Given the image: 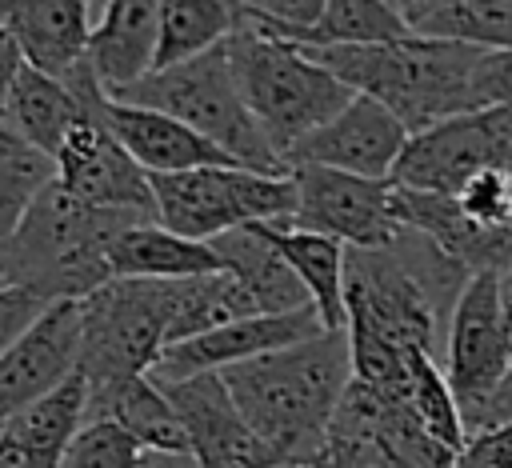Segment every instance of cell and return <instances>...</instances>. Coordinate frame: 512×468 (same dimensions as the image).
I'll return each instance as SVG.
<instances>
[{"label":"cell","instance_id":"obj_1","mask_svg":"<svg viewBox=\"0 0 512 468\" xmlns=\"http://www.w3.org/2000/svg\"><path fill=\"white\" fill-rule=\"evenodd\" d=\"M248 428L288 464L308 468L324 456L328 424L352 384L348 332H320L292 348L220 372Z\"/></svg>","mask_w":512,"mask_h":468},{"label":"cell","instance_id":"obj_2","mask_svg":"<svg viewBox=\"0 0 512 468\" xmlns=\"http://www.w3.org/2000/svg\"><path fill=\"white\" fill-rule=\"evenodd\" d=\"M312 60H320L340 84H348L356 96H368L384 104L404 132H424L440 120L488 108L480 72L488 60V48L456 44V40H432V36H400L388 44H364V48H304Z\"/></svg>","mask_w":512,"mask_h":468},{"label":"cell","instance_id":"obj_3","mask_svg":"<svg viewBox=\"0 0 512 468\" xmlns=\"http://www.w3.org/2000/svg\"><path fill=\"white\" fill-rule=\"evenodd\" d=\"M132 224H144V216L88 208L52 180L28 204L8 240H0L4 284L28 288L44 304L84 300L112 280L108 248Z\"/></svg>","mask_w":512,"mask_h":468},{"label":"cell","instance_id":"obj_4","mask_svg":"<svg viewBox=\"0 0 512 468\" xmlns=\"http://www.w3.org/2000/svg\"><path fill=\"white\" fill-rule=\"evenodd\" d=\"M224 48H228V64H232L236 88L252 120L260 124L264 140L284 164H288V152L308 132L328 124L356 96L300 44H288L264 32L244 16L224 40Z\"/></svg>","mask_w":512,"mask_h":468},{"label":"cell","instance_id":"obj_5","mask_svg":"<svg viewBox=\"0 0 512 468\" xmlns=\"http://www.w3.org/2000/svg\"><path fill=\"white\" fill-rule=\"evenodd\" d=\"M112 100L156 108V112L188 124L192 132H200L216 148H224L236 164L268 172V176H288V164L272 152V144L264 140L260 124L252 120V112L236 88L224 44L212 52H200L184 64L156 68Z\"/></svg>","mask_w":512,"mask_h":468},{"label":"cell","instance_id":"obj_6","mask_svg":"<svg viewBox=\"0 0 512 468\" xmlns=\"http://www.w3.org/2000/svg\"><path fill=\"white\" fill-rule=\"evenodd\" d=\"M180 280H108L80 300V372L88 388L148 376L168 344Z\"/></svg>","mask_w":512,"mask_h":468},{"label":"cell","instance_id":"obj_7","mask_svg":"<svg viewBox=\"0 0 512 468\" xmlns=\"http://www.w3.org/2000/svg\"><path fill=\"white\" fill-rule=\"evenodd\" d=\"M156 224L184 240H216L248 224H288L296 212V184L244 164H212L172 176H148Z\"/></svg>","mask_w":512,"mask_h":468},{"label":"cell","instance_id":"obj_8","mask_svg":"<svg viewBox=\"0 0 512 468\" xmlns=\"http://www.w3.org/2000/svg\"><path fill=\"white\" fill-rule=\"evenodd\" d=\"M488 168L512 172V108L500 104L412 132L388 180L396 188L452 196Z\"/></svg>","mask_w":512,"mask_h":468},{"label":"cell","instance_id":"obj_9","mask_svg":"<svg viewBox=\"0 0 512 468\" xmlns=\"http://www.w3.org/2000/svg\"><path fill=\"white\" fill-rule=\"evenodd\" d=\"M508 364H512V328H508V316L500 304V276L476 272L464 280V288L452 304L444 348H440V368L456 396L464 428L488 404V396L504 380Z\"/></svg>","mask_w":512,"mask_h":468},{"label":"cell","instance_id":"obj_10","mask_svg":"<svg viewBox=\"0 0 512 468\" xmlns=\"http://www.w3.org/2000/svg\"><path fill=\"white\" fill-rule=\"evenodd\" d=\"M288 172L296 184V212L288 220L292 228L332 236L356 252L388 248L404 236L392 180H364L320 164H292Z\"/></svg>","mask_w":512,"mask_h":468},{"label":"cell","instance_id":"obj_11","mask_svg":"<svg viewBox=\"0 0 512 468\" xmlns=\"http://www.w3.org/2000/svg\"><path fill=\"white\" fill-rule=\"evenodd\" d=\"M104 96L108 92H100L92 100L88 116L68 132L64 148L56 152V184L88 208L132 212V216L156 220L148 172L120 148V140L108 132V124L100 116Z\"/></svg>","mask_w":512,"mask_h":468},{"label":"cell","instance_id":"obj_12","mask_svg":"<svg viewBox=\"0 0 512 468\" xmlns=\"http://www.w3.org/2000/svg\"><path fill=\"white\" fill-rule=\"evenodd\" d=\"M160 384V380H156ZM172 400L188 448L204 468H288L240 416L232 392L224 388L220 372H200L188 380L160 384Z\"/></svg>","mask_w":512,"mask_h":468},{"label":"cell","instance_id":"obj_13","mask_svg":"<svg viewBox=\"0 0 512 468\" xmlns=\"http://www.w3.org/2000/svg\"><path fill=\"white\" fill-rule=\"evenodd\" d=\"M320 332H328V328L320 324V312L312 304H304L296 312H276V316H244V320L220 324L204 336L168 344L148 376L160 384H172V380H188L200 372H224L232 364L292 348V344L312 340Z\"/></svg>","mask_w":512,"mask_h":468},{"label":"cell","instance_id":"obj_14","mask_svg":"<svg viewBox=\"0 0 512 468\" xmlns=\"http://www.w3.org/2000/svg\"><path fill=\"white\" fill-rule=\"evenodd\" d=\"M80 368V300L48 304L28 332L0 352V424L60 388Z\"/></svg>","mask_w":512,"mask_h":468},{"label":"cell","instance_id":"obj_15","mask_svg":"<svg viewBox=\"0 0 512 468\" xmlns=\"http://www.w3.org/2000/svg\"><path fill=\"white\" fill-rule=\"evenodd\" d=\"M404 144H408V132L384 104H376L368 96H352L328 124L308 132L288 152V168L320 164V168L352 172L364 180H388Z\"/></svg>","mask_w":512,"mask_h":468},{"label":"cell","instance_id":"obj_16","mask_svg":"<svg viewBox=\"0 0 512 468\" xmlns=\"http://www.w3.org/2000/svg\"><path fill=\"white\" fill-rule=\"evenodd\" d=\"M160 40V0H92L88 68L108 96L152 72Z\"/></svg>","mask_w":512,"mask_h":468},{"label":"cell","instance_id":"obj_17","mask_svg":"<svg viewBox=\"0 0 512 468\" xmlns=\"http://www.w3.org/2000/svg\"><path fill=\"white\" fill-rule=\"evenodd\" d=\"M100 80L92 76L88 64H80L72 76H48L40 68H20L12 92H8V104H4V116L16 124V132L40 148L44 156L56 160V152L64 148L68 132L88 116L92 100L100 96Z\"/></svg>","mask_w":512,"mask_h":468},{"label":"cell","instance_id":"obj_18","mask_svg":"<svg viewBox=\"0 0 512 468\" xmlns=\"http://www.w3.org/2000/svg\"><path fill=\"white\" fill-rule=\"evenodd\" d=\"M0 28H8L28 68L64 80L88 64L92 0H0Z\"/></svg>","mask_w":512,"mask_h":468},{"label":"cell","instance_id":"obj_19","mask_svg":"<svg viewBox=\"0 0 512 468\" xmlns=\"http://www.w3.org/2000/svg\"><path fill=\"white\" fill-rule=\"evenodd\" d=\"M100 116L108 124V132L120 140V148L148 172V176H172V172H192V168H212V164H236L224 148H216L212 140H204L200 132H192L188 124L156 112V108H140V104H124L104 96Z\"/></svg>","mask_w":512,"mask_h":468},{"label":"cell","instance_id":"obj_20","mask_svg":"<svg viewBox=\"0 0 512 468\" xmlns=\"http://www.w3.org/2000/svg\"><path fill=\"white\" fill-rule=\"evenodd\" d=\"M268 244L284 256L292 276L304 284L312 308L320 312V324L328 332L348 328V308H344V280H348V248L332 236L292 228V224H260Z\"/></svg>","mask_w":512,"mask_h":468},{"label":"cell","instance_id":"obj_21","mask_svg":"<svg viewBox=\"0 0 512 468\" xmlns=\"http://www.w3.org/2000/svg\"><path fill=\"white\" fill-rule=\"evenodd\" d=\"M220 268L248 292V300L256 304L260 316H276V312H296L308 300L304 284L292 276V268L284 264V256L268 244V236L260 232V224L224 232L216 240H208Z\"/></svg>","mask_w":512,"mask_h":468},{"label":"cell","instance_id":"obj_22","mask_svg":"<svg viewBox=\"0 0 512 468\" xmlns=\"http://www.w3.org/2000/svg\"><path fill=\"white\" fill-rule=\"evenodd\" d=\"M108 272L112 280H196V276H212L224 272L212 244L200 240H184L176 232H168L156 220L132 224L124 228L112 248H108Z\"/></svg>","mask_w":512,"mask_h":468},{"label":"cell","instance_id":"obj_23","mask_svg":"<svg viewBox=\"0 0 512 468\" xmlns=\"http://www.w3.org/2000/svg\"><path fill=\"white\" fill-rule=\"evenodd\" d=\"M88 416H108L116 420L144 452L160 448V452H180L188 448L184 424L172 408V400L164 396V388L152 376H128L104 388L88 392ZM192 452V448H188Z\"/></svg>","mask_w":512,"mask_h":468},{"label":"cell","instance_id":"obj_24","mask_svg":"<svg viewBox=\"0 0 512 468\" xmlns=\"http://www.w3.org/2000/svg\"><path fill=\"white\" fill-rule=\"evenodd\" d=\"M236 24H240L236 0H160V40H156L152 72L220 48Z\"/></svg>","mask_w":512,"mask_h":468},{"label":"cell","instance_id":"obj_25","mask_svg":"<svg viewBox=\"0 0 512 468\" xmlns=\"http://www.w3.org/2000/svg\"><path fill=\"white\" fill-rule=\"evenodd\" d=\"M56 180V160L32 148L0 108V240L20 224L28 204Z\"/></svg>","mask_w":512,"mask_h":468},{"label":"cell","instance_id":"obj_26","mask_svg":"<svg viewBox=\"0 0 512 468\" xmlns=\"http://www.w3.org/2000/svg\"><path fill=\"white\" fill-rule=\"evenodd\" d=\"M408 36V24L384 0H328L324 16L296 40L300 48H364Z\"/></svg>","mask_w":512,"mask_h":468},{"label":"cell","instance_id":"obj_27","mask_svg":"<svg viewBox=\"0 0 512 468\" xmlns=\"http://www.w3.org/2000/svg\"><path fill=\"white\" fill-rule=\"evenodd\" d=\"M408 408L412 416L424 424V432L432 440H440L448 452H460L468 432H464V420H460V408H456V396L444 380V368L436 356L428 352H416L408 360Z\"/></svg>","mask_w":512,"mask_h":468},{"label":"cell","instance_id":"obj_28","mask_svg":"<svg viewBox=\"0 0 512 468\" xmlns=\"http://www.w3.org/2000/svg\"><path fill=\"white\" fill-rule=\"evenodd\" d=\"M140 444L108 416H88L72 444L64 448L60 468H136Z\"/></svg>","mask_w":512,"mask_h":468},{"label":"cell","instance_id":"obj_29","mask_svg":"<svg viewBox=\"0 0 512 468\" xmlns=\"http://www.w3.org/2000/svg\"><path fill=\"white\" fill-rule=\"evenodd\" d=\"M452 196H456L460 212H464L472 224H480V228H488V232L512 228V172L488 168V172L472 176V180H468L460 192H452Z\"/></svg>","mask_w":512,"mask_h":468},{"label":"cell","instance_id":"obj_30","mask_svg":"<svg viewBox=\"0 0 512 468\" xmlns=\"http://www.w3.org/2000/svg\"><path fill=\"white\" fill-rule=\"evenodd\" d=\"M240 16L252 20L256 28L296 44L328 8V0H236Z\"/></svg>","mask_w":512,"mask_h":468},{"label":"cell","instance_id":"obj_31","mask_svg":"<svg viewBox=\"0 0 512 468\" xmlns=\"http://www.w3.org/2000/svg\"><path fill=\"white\" fill-rule=\"evenodd\" d=\"M456 468H512V420L472 432L456 452Z\"/></svg>","mask_w":512,"mask_h":468},{"label":"cell","instance_id":"obj_32","mask_svg":"<svg viewBox=\"0 0 512 468\" xmlns=\"http://www.w3.org/2000/svg\"><path fill=\"white\" fill-rule=\"evenodd\" d=\"M44 308H48V304H44L40 296H32L28 288L0 284V352H4L8 344H16V340L28 332V324H32Z\"/></svg>","mask_w":512,"mask_h":468},{"label":"cell","instance_id":"obj_33","mask_svg":"<svg viewBox=\"0 0 512 468\" xmlns=\"http://www.w3.org/2000/svg\"><path fill=\"white\" fill-rule=\"evenodd\" d=\"M480 88H484V104L512 108V48L488 52L484 72H480Z\"/></svg>","mask_w":512,"mask_h":468},{"label":"cell","instance_id":"obj_34","mask_svg":"<svg viewBox=\"0 0 512 468\" xmlns=\"http://www.w3.org/2000/svg\"><path fill=\"white\" fill-rule=\"evenodd\" d=\"M508 420H512V364H508L504 380L496 384V392L488 396V404L472 416V424L464 432L472 436V432H484V428H496V424H508Z\"/></svg>","mask_w":512,"mask_h":468},{"label":"cell","instance_id":"obj_35","mask_svg":"<svg viewBox=\"0 0 512 468\" xmlns=\"http://www.w3.org/2000/svg\"><path fill=\"white\" fill-rule=\"evenodd\" d=\"M20 68H24V56H20L16 40L8 36V28H0V108L8 104V92L20 76Z\"/></svg>","mask_w":512,"mask_h":468},{"label":"cell","instance_id":"obj_36","mask_svg":"<svg viewBox=\"0 0 512 468\" xmlns=\"http://www.w3.org/2000/svg\"><path fill=\"white\" fill-rule=\"evenodd\" d=\"M136 468H204L188 448H180V452H160V448H148V452H140V460H136Z\"/></svg>","mask_w":512,"mask_h":468},{"label":"cell","instance_id":"obj_37","mask_svg":"<svg viewBox=\"0 0 512 468\" xmlns=\"http://www.w3.org/2000/svg\"><path fill=\"white\" fill-rule=\"evenodd\" d=\"M384 4H388V8L408 24V32H416V28H420V24H424V20H428L444 0H384Z\"/></svg>","mask_w":512,"mask_h":468},{"label":"cell","instance_id":"obj_38","mask_svg":"<svg viewBox=\"0 0 512 468\" xmlns=\"http://www.w3.org/2000/svg\"><path fill=\"white\" fill-rule=\"evenodd\" d=\"M496 276H500V304H504V316H508V328H512V260Z\"/></svg>","mask_w":512,"mask_h":468},{"label":"cell","instance_id":"obj_39","mask_svg":"<svg viewBox=\"0 0 512 468\" xmlns=\"http://www.w3.org/2000/svg\"><path fill=\"white\" fill-rule=\"evenodd\" d=\"M308 468H328V460H324V456H320V460H316V464H308Z\"/></svg>","mask_w":512,"mask_h":468},{"label":"cell","instance_id":"obj_40","mask_svg":"<svg viewBox=\"0 0 512 468\" xmlns=\"http://www.w3.org/2000/svg\"><path fill=\"white\" fill-rule=\"evenodd\" d=\"M0 284H4V272H0Z\"/></svg>","mask_w":512,"mask_h":468}]
</instances>
